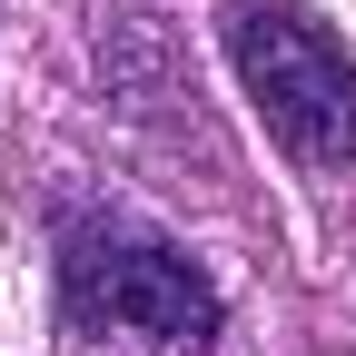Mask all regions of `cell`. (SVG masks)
Instances as JSON below:
<instances>
[{"label":"cell","mask_w":356,"mask_h":356,"mask_svg":"<svg viewBox=\"0 0 356 356\" xmlns=\"http://www.w3.org/2000/svg\"><path fill=\"white\" fill-rule=\"evenodd\" d=\"M60 307L79 337H119L139 356H208L218 337L208 267L149 228H119V218H79L60 238Z\"/></svg>","instance_id":"1"},{"label":"cell","mask_w":356,"mask_h":356,"mask_svg":"<svg viewBox=\"0 0 356 356\" xmlns=\"http://www.w3.org/2000/svg\"><path fill=\"white\" fill-rule=\"evenodd\" d=\"M228 60L287 159L307 168L356 159V60L337 50L327 20L287 10V0H228Z\"/></svg>","instance_id":"2"}]
</instances>
